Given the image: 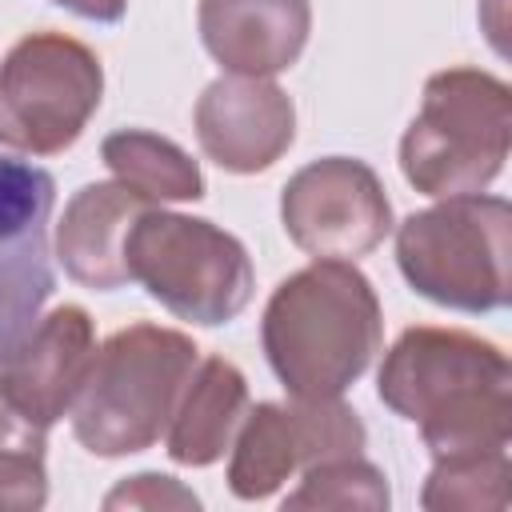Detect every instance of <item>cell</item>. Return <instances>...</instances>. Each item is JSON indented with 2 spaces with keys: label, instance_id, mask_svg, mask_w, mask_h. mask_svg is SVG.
I'll return each instance as SVG.
<instances>
[{
  "label": "cell",
  "instance_id": "1",
  "mask_svg": "<svg viewBox=\"0 0 512 512\" xmlns=\"http://www.w3.org/2000/svg\"><path fill=\"white\" fill-rule=\"evenodd\" d=\"M376 396L420 428L432 460L496 452L512 440V364L500 344L464 328L400 332L376 372Z\"/></svg>",
  "mask_w": 512,
  "mask_h": 512
},
{
  "label": "cell",
  "instance_id": "2",
  "mask_svg": "<svg viewBox=\"0 0 512 512\" xmlns=\"http://www.w3.org/2000/svg\"><path fill=\"white\" fill-rule=\"evenodd\" d=\"M384 340L372 280L352 260H312L276 284L264 304L260 344L268 368L296 400L344 396Z\"/></svg>",
  "mask_w": 512,
  "mask_h": 512
},
{
  "label": "cell",
  "instance_id": "3",
  "mask_svg": "<svg viewBox=\"0 0 512 512\" xmlns=\"http://www.w3.org/2000/svg\"><path fill=\"white\" fill-rule=\"evenodd\" d=\"M200 364L192 336L160 324H128L112 332L68 408L72 436L92 456L116 460L152 448Z\"/></svg>",
  "mask_w": 512,
  "mask_h": 512
},
{
  "label": "cell",
  "instance_id": "4",
  "mask_svg": "<svg viewBox=\"0 0 512 512\" xmlns=\"http://www.w3.org/2000/svg\"><path fill=\"white\" fill-rule=\"evenodd\" d=\"M508 144L512 88L484 68H444L428 76L400 140V172L432 200L484 192L504 172Z\"/></svg>",
  "mask_w": 512,
  "mask_h": 512
},
{
  "label": "cell",
  "instance_id": "5",
  "mask_svg": "<svg viewBox=\"0 0 512 512\" xmlns=\"http://www.w3.org/2000/svg\"><path fill=\"white\" fill-rule=\"evenodd\" d=\"M508 232L504 196H444L396 228L400 276L440 308L500 312L508 304Z\"/></svg>",
  "mask_w": 512,
  "mask_h": 512
},
{
  "label": "cell",
  "instance_id": "6",
  "mask_svg": "<svg viewBox=\"0 0 512 512\" xmlns=\"http://www.w3.org/2000/svg\"><path fill=\"white\" fill-rule=\"evenodd\" d=\"M128 280L172 316L220 328L236 320L256 288L248 248L212 220L144 208L124 236Z\"/></svg>",
  "mask_w": 512,
  "mask_h": 512
},
{
  "label": "cell",
  "instance_id": "7",
  "mask_svg": "<svg viewBox=\"0 0 512 512\" xmlns=\"http://www.w3.org/2000/svg\"><path fill=\"white\" fill-rule=\"evenodd\" d=\"M104 96L100 56L64 32H28L0 60V148L56 156L72 148Z\"/></svg>",
  "mask_w": 512,
  "mask_h": 512
},
{
  "label": "cell",
  "instance_id": "8",
  "mask_svg": "<svg viewBox=\"0 0 512 512\" xmlns=\"http://www.w3.org/2000/svg\"><path fill=\"white\" fill-rule=\"evenodd\" d=\"M364 444H368L364 420L340 396H320V400L292 396V404L264 400L248 408L228 448L232 452L228 492L236 500H264L280 492L308 464L332 456H356L364 452Z\"/></svg>",
  "mask_w": 512,
  "mask_h": 512
},
{
  "label": "cell",
  "instance_id": "9",
  "mask_svg": "<svg viewBox=\"0 0 512 512\" xmlns=\"http://www.w3.org/2000/svg\"><path fill=\"white\" fill-rule=\"evenodd\" d=\"M280 224L312 260H360L392 232V204L364 160L324 156L288 176Z\"/></svg>",
  "mask_w": 512,
  "mask_h": 512
},
{
  "label": "cell",
  "instance_id": "10",
  "mask_svg": "<svg viewBox=\"0 0 512 512\" xmlns=\"http://www.w3.org/2000/svg\"><path fill=\"white\" fill-rule=\"evenodd\" d=\"M52 204L56 180L44 168L0 156V364L36 328L56 288Z\"/></svg>",
  "mask_w": 512,
  "mask_h": 512
},
{
  "label": "cell",
  "instance_id": "11",
  "mask_svg": "<svg viewBox=\"0 0 512 512\" xmlns=\"http://www.w3.org/2000/svg\"><path fill=\"white\" fill-rule=\"evenodd\" d=\"M200 152L224 172L252 176L272 168L296 140L292 96L272 76H220L192 112Z\"/></svg>",
  "mask_w": 512,
  "mask_h": 512
},
{
  "label": "cell",
  "instance_id": "12",
  "mask_svg": "<svg viewBox=\"0 0 512 512\" xmlns=\"http://www.w3.org/2000/svg\"><path fill=\"white\" fill-rule=\"evenodd\" d=\"M96 356V328L80 304H60L36 320L20 348L0 364V396L36 428L68 416L88 364Z\"/></svg>",
  "mask_w": 512,
  "mask_h": 512
},
{
  "label": "cell",
  "instance_id": "13",
  "mask_svg": "<svg viewBox=\"0 0 512 512\" xmlns=\"http://www.w3.org/2000/svg\"><path fill=\"white\" fill-rule=\"evenodd\" d=\"M196 28L208 56L236 76L288 72L312 32V0H200Z\"/></svg>",
  "mask_w": 512,
  "mask_h": 512
},
{
  "label": "cell",
  "instance_id": "14",
  "mask_svg": "<svg viewBox=\"0 0 512 512\" xmlns=\"http://www.w3.org/2000/svg\"><path fill=\"white\" fill-rule=\"evenodd\" d=\"M144 208L152 204L120 180H96L72 192L56 224V260L64 272L92 292H116L132 284L124 264V236Z\"/></svg>",
  "mask_w": 512,
  "mask_h": 512
},
{
  "label": "cell",
  "instance_id": "15",
  "mask_svg": "<svg viewBox=\"0 0 512 512\" xmlns=\"http://www.w3.org/2000/svg\"><path fill=\"white\" fill-rule=\"evenodd\" d=\"M248 416V380L224 356H204L168 420L164 448L184 468L216 464Z\"/></svg>",
  "mask_w": 512,
  "mask_h": 512
},
{
  "label": "cell",
  "instance_id": "16",
  "mask_svg": "<svg viewBox=\"0 0 512 512\" xmlns=\"http://www.w3.org/2000/svg\"><path fill=\"white\" fill-rule=\"evenodd\" d=\"M104 164L112 176L144 196L148 204H180L204 196V172L200 164L168 136H156L148 128H120L108 132L100 144Z\"/></svg>",
  "mask_w": 512,
  "mask_h": 512
},
{
  "label": "cell",
  "instance_id": "17",
  "mask_svg": "<svg viewBox=\"0 0 512 512\" xmlns=\"http://www.w3.org/2000/svg\"><path fill=\"white\" fill-rule=\"evenodd\" d=\"M512 464L508 448L496 452H468V456H440L424 480L420 504L428 512H456V508H492L504 512L512 500Z\"/></svg>",
  "mask_w": 512,
  "mask_h": 512
},
{
  "label": "cell",
  "instance_id": "18",
  "mask_svg": "<svg viewBox=\"0 0 512 512\" xmlns=\"http://www.w3.org/2000/svg\"><path fill=\"white\" fill-rule=\"evenodd\" d=\"M392 492H388V476L356 456H332L320 464H308L300 476V488L284 496V508H364V512H380L388 508Z\"/></svg>",
  "mask_w": 512,
  "mask_h": 512
},
{
  "label": "cell",
  "instance_id": "19",
  "mask_svg": "<svg viewBox=\"0 0 512 512\" xmlns=\"http://www.w3.org/2000/svg\"><path fill=\"white\" fill-rule=\"evenodd\" d=\"M44 428L28 424L0 396V512H36L48 500Z\"/></svg>",
  "mask_w": 512,
  "mask_h": 512
},
{
  "label": "cell",
  "instance_id": "20",
  "mask_svg": "<svg viewBox=\"0 0 512 512\" xmlns=\"http://www.w3.org/2000/svg\"><path fill=\"white\" fill-rule=\"evenodd\" d=\"M104 508H200V496L192 488H184L176 476L140 472V476H128L124 484H116L104 496Z\"/></svg>",
  "mask_w": 512,
  "mask_h": 512
},
{
  "label": "cell",
  "instance_id": "21",
  "mask_svg": "<svg viewBox=\"0 0 512 512\" xmlns=\"http://www.w3.org/2000/svg\"><path fill=\"white\" fill-rule=\"evenodd\" d=\"M52 4L80 20H92V24H116L128 12V0H52Z\"/></svg>",
  "mask_w": 512,
  "mask_h": 512
}]
</instances>
